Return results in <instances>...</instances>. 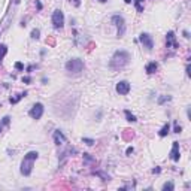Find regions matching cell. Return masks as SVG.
<instances>
[{
    "label": "cell",
    "mask_w": 191,
    "mask_h": 191,
    "mask_svg": "<svg viewBox=\"0 0 191 191\" xmlns=\"http://www.w3.org/2000/svg\"><path fill=\"white\" fill-rule=\"evenodd\" d=\"M128 61H130V54L127 51H116L109 61V67L114 70H120L124 66H127Z\"/></svg>",
    "instance_id": "obj_1"
},
{
    "label": "cell",
    "mask_w": 191,
    "mask_h": 191,
    "mask_svg": "<svg viewBox=\"0 0 191 191\" xmlns=\"http://www.w3.org/2000/svg\"><path fill=\"white\" fill-rule=\"evenodd\" d=\"M37 157H39V154L36 152V151H30V152L24 157V160L21 163V173L24 176H29L31 173L33 164H35V161L37 160Z\"/></svg>",
    "instance_id": "obj_2"
},
{
    "label": "cell",
    "mask_w": 191,
    "mask_h": 191,
    "mask_svg": "<svg viewBox=\"0 0 191 191\" xmlns=\"http://www.w3.org/2000/svg\"><path fill=\"white\" fill-rule=\"evenodd\" d=\"M66 70L69 73H73V75H79L81 72L84 70V61L81 58H72L66 63Z\"/></svg>",
    "instance_id": "obj_3"
},
{
    "label": "cell",
    "mask_w": 191,
    "mask_h": 191,
    "mask_svg": "<svg viewBox=\"0 0 191 191\" xmlns=\"http://www.w3.org/2000/svg\"><path fill=\"white\" fill-rule=\"evenodd\" d=\"M112 23H114L118 29V37H122L124 33H126V23H124V18L121 15H114L112 17Z\"/></svg>",
    "instance_id": "obj_4"
},
{
    "label": "cell",
    "mask_w": 191,
    "mask_h": 191,
    "mask_svg": "<svg viewBox=\"0 0 191 191\" xmlns=\"http://www.w3.org/2000/svg\"><path fill=\"white\" fill-rule=\"evenodd\" d=\"M52 24H54L55 29H61L64 25V14L60 9H55L54 14H52Z\"/></svg>",
    "instance_id": "obj_5"
},
{
    "label": "cell",
    "mask_w": 191,
    "mask_h": 191,
    "mask_svg": "<svg viewBox=\"0 0 191 191\" xmlns=\"http://www.w3.org/2000/svg\"><path fill=\"white\" fill-rule=\"evenodd\" d=\"M43 115V104L42 103H35L33 108L30 109V116L33 120H41Z\"/></svg>",
    "instance_id": "obj_6"
},
{
    "label": "cell",
    "mask_w": 191,
    "mask_h": 191,
    "mask_svg": "<svg viewBox=\"0 0 191 191\" xmlns=\"http://www.w3.org/2000/svg\"><path fill=\"white\" fill-rule=\"evenodd\" d=\"M139 41L140 43L143 45V48H146V49H152L154 48V41H152V37H151L148 33H142V35L139 36Z\"/></svg>",
    "instance_id": "obj_7"
},
{
    "label": "cell",
    "mask_w": 191,
    "mask_h": 191,
    "mask_svg": "<svg viewBox=\"0 0 191 191\" xmlns=\"http://www.w3.org/2000/svg\"><path fill=\"white\" fill-rule=\"evenodd\" d=\"M130 84L127 82V81H120L116 84V93L118 94H121V96H126V94H128L130 93Z\"/></svg>",
    "instance_id": "obj_8"
},
{
    "label": "cell",
    "mask_w": 191,
    "mask_h": 191,
    "mask_svg": "<svg viewBox=\"0 0 191 191\" xmlns=\"http://www.w3.org/2000/svg\"><path fill=\"white\" fill-rule=\"evenodd\" d=\"M179 143L178 142H173V146H172V151H170V158L173 161H179Z\"/></svg>",
    "instance_id": "obj_9"
},
{
    "label": "cell",
    "mask_w": 191,
    "mask_h": 191,
    "mask_svg": "<svg viewBox=\"0 0 191 191\" xmlns=\"http://www.w3.org/2000/svg\"><path fill=\"white\" fill-rule=\"evenodd\" d=\"M54 142H55V145H63V143H66V136L61 133L60 130H55V131H54Z\"/></svg>",
    "instance_id": "obj_10"
},
{
    "label": "cell",
    "mask_w": 191,
    "mask_h": 191,
    "mask_svg": "<svg viewBox=\"0 0 191 191\" xmlns=\"http://www.w3.org/2000/svg\"><path fill=\"white\" fill-rule=\"evenodd\" d=\"M166 42H167V47H173V48H178L179 45L175 41V33L173 31H169L167 33V37H166Z\"/></svg>",
    "instance_id": "obj_11"
},
{
    "label": "cell",
    "mask_w": 191,
    "mask_h": 191,
    "mask_svg": "<svg viewBox=\"0 0 191 191\" xmlns=\"http://www.w3.org/2000/svg\"><path fill=\"white\" fill-rule=\"evenodd\" d=\"M157 67H158V64H157L155 61H152V63H148V64H146L145 70H146V73H148V75H152V73H155Z\"/></svg>",
    "instance_id": "obj_12"
},
{
    "label": "cell",
    "mask_w": 191,
    "mask_h": 191,
    "mask_svg": "<svg viewBox=\"0 0 191 191\" xmlns=\"http://www.w3.org/2000/svg\"><path fill=\"white\" fill-rule=\"evenodd\" d=\"M169 131H170V126H169V122L167 124H164V126H163V128L160 130V136L161 137H164V136H167V133H169Z\"/></svg>",
    "instance_id": "obj_13"
},
{
    "label": "cell",
    "mask_w": 191,
    "mask_h": 191,
    "mask_svg": "<svg viewBox=\"0 0 191 191\" xmlns=\"http://www.w3.org/2000/svg\"><path fill=\"white\" fill-rule=\"evenodd\" d=\"M126 116H127V121H130V122H136L137 120H136V116L131 114L130 110H126Z\"/></svg>",
    "instance_id": "obj_14"
},
{
    "label": "cell",
    "mask_w": 191,
    "mask_h": 191,
    "mask_svg": "<svg viewBox=\"0 0 191 191\" xmlns=\"http://www.w3.org/2000/svg\"><path fill=\"white\" fill-rule=\"evenodd\" d=\"M143 0H134V6H136V9L137 12H143V5H142Z\"/></svg>",
    "instance_id": "obj_15"
},
{
    "label": "cell",
    "mask_w": 191,
    "mask_h": 191,
    "mask_svg": "<svg viewBox=\"0 0 191 191\" xmlns=\"http://www.w3.org/2000/svg\"><path fill=\"white\" fill-rule=\"evenodd\" d=\"M6 52H8V47L6 45H0V60L6 55Z\"/></svg>",
    "instance_id": "obj_16"
},
{
    "label": "cell",
    "mask_w": 191,
    "mask_h": 191,
    "mask_svg": "<svg viewBox=\"0 0 191 191\" xmlns=\"http://www.w3.org/2000/svg\"><path fill=\"white\" fill-rule=\"evenodd\" d=\"M25 94H27V93H23V94H19V96H17V97H11V103H17V102H19V98H23Z\"/></svg>",
    "instance_id": "obj_17"
},
{
    "label": "cell",
    "mask_w": 191,
    "mask_h": 191,
    "mask_svg": "<svg viewBox=\"0 0 191 191\" xmlns=\"http://www.w3.org/2000/svg\"><path fill=\"white\" fill-rule=\"evenodd\" d=\"M173 188H175V187H173V184H172V182H166V184L163 185V190H164V191H167V190L172 191Z\"/></svg>",
    "instance_id": "obj_18"
},
{
    "label": "cell",
    "mask_w": 191,
    "mask_h": 191,
    "mask_svg": "<svg viewBox=\"0 0 191 191\" xmlns=\"http://www.w3.org/2000/svg\"><path fill=\"white\" fill-rule=\"evenodd\" d=\"M39 35H41V31H39L37 29H35V30L31 31V37L33 39H39Z\"/></svg>",
    "instance_id": "obj_19"
},
{
    "label": "cell",
    "mask_w": 191,
    "mask_h": 191,
    "mask_svg": "<svg viewBox=\"0 0 191 191\" xmlns=\"http://www.w3.org/2000/svg\"><path fill=\"white\" fill-rule=\"evenodd\" d=\"M166 100H167V102L170 100V96H164V97H160V98H158V103H160V104H163V103L166 102Z\"/></svg>",
    "instance_id": "obj_20"
},
{
    "label": "cell",
    "mask_w": 191,
    "mask_h": 191,
    "mask_svg": "<svg viewBox=\"0 0 191 191\" xmlns=\"http://www.w3.org/2000/svg\"><path fill=\"white\" fill-rule=\"evenodd\" d=\"M82 142H85L87 145H90V146H91V145H94V140H93V139H88V137H84Z\"/></svg>",
    "instance_id": "obj_21"
},
{
    "label": "cell",
    "mask_w": 191,
    "mask_h": 191,
    "mask_svg": "<svg viewBox=\"0 0 191 191\" xmlns=\"http://www.w3.org/2000/svg\"><path fill=\"white\" fill-rule=\"evenodd\" d=\"M15 69L23 70V69H24V64H23V63H19V61H18V63H15Z\"/></svg>",
    "instance_id": "obj_22"
},
{
    "label": "cell",
    "mask_w": 191,
    "mask_h": 191,
    "mask_svg": "<svg viewBox=\"0 0 191 191\" xmlns=\"http://www.w3.org/2000/svg\"><path fill=\"white\" fill-rule=\"evenodd\" d=\"M181 126H178V122H175V133H181Z\"/></svg>",
    "instance_id": "obj_23"
},
{
    "label": "cell",
    "mask_w": 191,
    "mask_h": 191,
    "mask_svg": "<svg viewBox=\"0 0 191 191\" xmlns=\"http://www.w3.org/2000/svg\"><path fill=\"white\" fill-rule=\"evenodd\" d=\"M23 82H31V78H29V76H25V78H23Z\"/></svg>",
    "instance_id": "obj_24"
},
{
    "label": "cell",
    "mask_w": 191,
    "mask_h": 191,
    "mask_svg": "<svg viewBox=\"0 0 191 191\" xmlns=\"http://www.w3.org/2000/svg\"><path fill=\"white\" fill-rule=\"evenodd\" d=\"M36 6H37V9H39V11H41V9H42V3H41V2H39V0H36Z\"/></svg>",
    "instance_id": "obj_25"
},
{
    "label": "cell",
    "mask_w": 191,
    "mask_h": 191,
    "mask_svg": "<svg viewBox=\"0 0 191 191\" xmlns=\"http://www.w3.org/2000/svg\"><path fill=\"white\" fill-rule=\"evenodd\" d=\"M72 2H73L75 6H79V5H81V0H72Z\"/></svg>",
    "instance_id": "obj_26"
},
{
    "label": "cell",
    "mask_w": 191,
    "mask_h": 191,
    "mask_svg": "<svg viewBox=\"0 0 191 191\" xmlns=\"http://www.w3.org/2000/svg\"><path fill=\"white\" fill-rule=\"evenodd\" d=\"M3 126H5V124H3V122H0V133H2V130H3Z\"/></svg>",
    "instance_id": "obj_27"
},
{
    "label": "cell",
    "mask_w": 191,
    "mask_h": 191,
    "mask_svg": "<svg viewBox=\"0 0 191 191\" xmlns=\"http://www.w3.org/2000/svg\"><path fill=\"white\" fill-rule=\"evenodd\" d=\"M98 2H100V3H104V2H108V0H98Z\"/></svg>",
    "instance_id": "obj_28"
},
{
    "label": "cell",
    "mask_w": 191,
    "mask_h": 191,
    "mask_svg": "<svg viewBox=\"0 0 191 191\" xmlns=\"http://www.w3.org/2000/svg\"><path fill=\"white\" fill-rule=\"evenodd\" d=\"M131 2V0H126V3H130Z\"/></svg>",
    "instance_id": "obj_29"
}]
</instances>
